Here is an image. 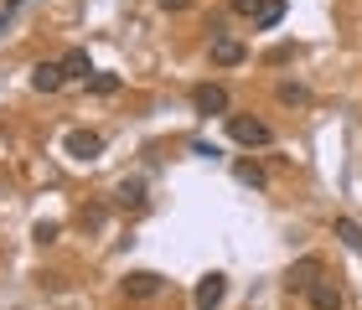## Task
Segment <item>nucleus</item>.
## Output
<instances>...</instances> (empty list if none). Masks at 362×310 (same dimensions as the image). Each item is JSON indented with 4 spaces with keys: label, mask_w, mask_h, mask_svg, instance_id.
I'll use <instances>...</instances> for the list:
<instances>
[{
    "label": "nucleus",
    "mask_w": 362,
    "mask_h": 310,
    "mask_svg": "<svg viewBox=\"0 0 362 310\" xmlns=\"http://www.w3.org/2000/svg\"><path fill=\"white\" fill-rule=\"evenodd\" d=\"M57 238V222H37V243H52Z\"/></svg>",
    "instance_id": "obj_18"
},
{
    "label": "nucleus",
    "mask_w": 362,
    "mask_h": 310,
    "mask_svg": "<svg viewBox=\"0 0 362 310\" xmlns=\"http://www.w3.org/2000/svg\"><path fill=\"white\" fill-rule=\"evenodd\" d=\"M160 6H166V11H187L192 0H160Z\"/></svg>",
    "instance_id": "obj_19"
},
{
    "label": "nucleus",
    "mask_w": 362,
    "mask_h": 310,
    "mask_svg": "<svg viewBox=\"0 0 362 310\" xmlns=\"http://www.w3.org/2000/svg\"><path fill=\"white\" fill-rule=\"evenodd\" d=\"M62 83H68V78H62V62H37V68H31V88L37 93H57Z\"/></svg>",
    "instance_id": "obj_7"
},
{
    "label": "nucleus",
    "mask_w": 362,
    "mask_h": 310,
    "mask_svg": "<svg viewBox=\"0 0 362 310\" xmlns=\"http://www.w3.org/2000/svg\"><path fill=\"white\" fill-rule=\"evenodd\" d=\"M254 21H259V31H274L279 21H285V0H264V11H259Z\"/></svg>",
    "instance_id": "obj_12"
},
{
    "label": "nucleus",
    "mask_w": 362,
    "mask_h": 310,
    "mask_svg": "<svg viewBox=\"0 0 362 310\" xmlns=\"http://www.w3.org/2000/svg\"><path fill=\"white\" fill-rule=\"evenodd\" d=\"M88 93H98V99L119 93V73H93V78H88Z\"/></svg>",
    "instance_id": "obj_13"
},
{
    "label": "nucleus",
    "mask_w": 362,
    "mask_h": 310,
    "mask_svg": "<svg viewBox=\"0 0 362 310\" xmlns=\"http://www.w3.org/2000/svg\"><path fill=\"white\" fill-rule=\"evenodd\" d=\"M243 57H249V52H243V42H233L228 31L212 26V62H218V68H238Z\"/></svg>",
    "instance_id": "obj_5"
},
{
    "label": "nucleus",
    "mask_w": 362,
    "mask_h": 310,
    "mask_svg": "<svg viewBox=\"0 0 362 310\" xmlns=\"http://www.w3.org/2000/svg\"><path fill=\"white\" fill-rule=\"evenodd\" d=\"M228 6H233L238 16H259V11H264V0H228Z\"/></svg>",
    "instance_id": "obj_17"
},
{
    "label": "nucleus",
    "mask_w": 362,
    "mask_h": 310,
    "mask_svg": "<svg viewBox=\"0 0 362 310\" xmlns=\"http://www.w3.org/2000/svg\"><path fill=\"white\" fill-rule=\"evenodd\" d=\"M316 274H326V269H321V258H300V264L290 269V290H305L310 280H316Z\"/></svg>",
    "instance_id": "obj_10"
},
{
    "label": "nucleus",
    "mask_w": 362,
    "mask_h": 310,
    "mask_svg": "<svg viewBox=\"0 0 362 310\" xmlns=\"http://www.w3.org/2000/svg\"><path fill=\"white\" fill-rule=\"evenodd\" d=\"M233 176H238V181H243V186H254V191H259V186H264V171H259V166H254V160H238V166H233Z\"/></svg>",
    "instance_id": "obj_15"
},
{
    "label": "nucleus",
    "mask_w": 362,
    "mask_h": 310,
    "mask_svg": "<svg viewBox=\"0 0 362 310\" xmlns=\"http://www.w3.org/2000/svg\"><path fill=\"white\" fill-rule=\"evenodd\" d=\"M124 290H129L135 300H151V295H160V274H151V269H135V274L124 280Z\"/></svg>",
    "instance_id": "obj_8"
},
{
    "label": "nucleus",
    "mask_w": 362,
    "mask_h": 310,
    "mask_svg": "<svg viewBox=\"0 0 362 310\" xmlns=\"http://www.w3.org/2000/svg\"><path fill=\"white\" fill-rule=\"evenodd\" d=\"M228 295V280L223 274H202V285H197V310H218Z\"/></svg>",
    "instance_id": "obj_6"
},
{
    "label": "nucleus",
    "mask_w": 362,
    "mask_h": 310,
    "mask_svg": "<svg viewBox=\"0 0 362 310\" xmlns=\"http://www.w3.org/2000/svg\"><path fill=\"white\" fill-rule=\"evenodd\" d=\"M279 104H310V88L305 83H279Z\"/></svg>",
    "instance_id": "obj_16"
},
{
    "label": "nucleus",
    "mask_w": 362,
    "mask_h": 310,
    "mask_svg": "<svg viewBox=\"0 0 362 310\" xmlns=\"http://www.w3.org/2000/svg\"><path fill=\"white\" fill-rule=\"evenodd\" d=\"M337 238H341V243H347V249L362 258V227H357L352 217H337Z\"/></svg>",
    "instance_id": "obj_11"
},
{
    "label": "nucleus",
    "mask_w": 362,
    "mask_h": 310,
    "mask_svg": "<svg viewBox=\"0 0 362 310\" xmlns=\"http://www.w3.org/2000/svg\"><path fill=\"white\" fill-rule=\"evenodd\" d=\"M228 140L243 150H264V145H274V129L264 119H249V114H228Z\"/></svg>",
    "instance_id": "obj_1"
},
{
    "label": "nucleus",
    "mask_w": 362,
    "mask_h": 310,
    "mask_svg": "<svg viewBox=\"0 0 362 310\" xmlns=\"http://www.w3.org/2000/svg\"><path fill=\"white\" fill-rule=\"evenodd\" d=\"M192 109L207 114V119H212V114H223V119H228V88L223 83H197L192 88Z\"/></svg>",
    "instance_id": "obj_3"
},
{
    "label": "nucleus",
    "mask_w": 362,
    "mask_h": 310,
    "mask_svg": "<svg viewBox=\"0 0 362 310\" xmlns=\"http://www.w3.org/2000/svg\"><path fill=\"white\" fill-rule=\"evenodd\" d=\"M62 150H68L73 160H98L104 135H93V129H68V135H62Z\"/></svg>",
    "instance_id": "obj_4"
},
{
    "label": "nucleus",
    "mask_w": 362,
    "mask_h": 310,
    "mask_svg": "<svg viewBox=\"0 0 362 310\" xmlns=\"http://www.w3.org/2000/svg\"><path fill=\"white\" fill-rule=\"evenodd\" d=\"M300 295L310 300V310H341V285L326 280V274H316V280H310Z\"/></svg>",
    "instance_id": "obj_2"
},
{
    "label": "nucleus",
    "mask_w": 362,
    "mask_h": 310,
    "mask_svg": "<svg viewBox=\"0 0 362 310\" xmlns=\"http://www.w3.org/2000/svg\"><path fill=\"white\" fill-rule=\"evenodd\" d=\"M93 62H88V47H68L62 52V78H88Z\"/></svg>",
    "instance_id": "obj_9"
},
{
    "label": "nucleus",
    "mask_w": 362,
    "mask_h": 310,
    "mask_svg": "<svg viewBox=\"0 0 362 310\" xmlns=\"http://www.w3.org/2000/svg\"><path fill=\"white\" fill-rule=\"evenodd\" d=\"M119 202H124V207H140V202H145V181H140V176L119 181Z\"/></svg>",
    "instance_id": "obj_14"
},
{
    "label": "nucleus",
    "mask_w": 362,
    "mask_h": 310,
    "mask_svg": "<svg viewBox=\"0 0 362 310\" xmlns=\"http://www.w3.org/2000/svg\"><path fill=\"white\" fill-rule=\"evenodd\" d=\"M6 26H11V11H0V31H6Z\"/></svg>",
    "instance_id": "obj_20"
}]
</instances>
